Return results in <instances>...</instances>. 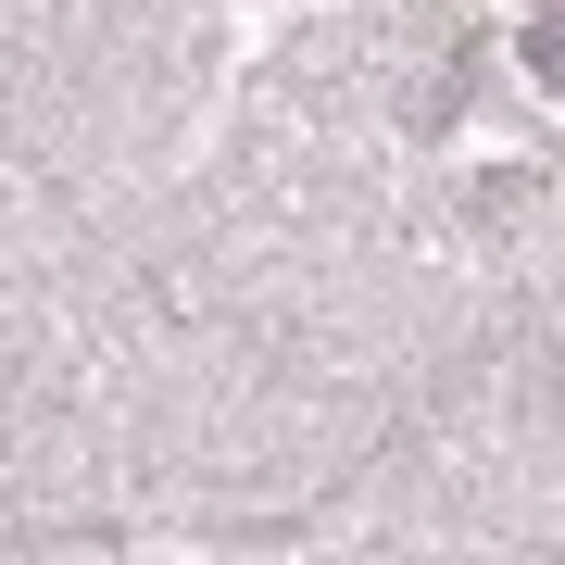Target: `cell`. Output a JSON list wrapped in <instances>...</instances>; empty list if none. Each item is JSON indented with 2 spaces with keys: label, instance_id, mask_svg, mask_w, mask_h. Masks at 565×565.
Here are the masks:
<instances>
[{
  "label": "cell",
  "instance_id": "1",
  "mask_svg": "<svg viewBox=\"0 0 565 565\" xmlns=\"http://www.w3.org/2000/svg\"><path fill=\"white\" fill-rule=\"evenodd\" d=\"M541 39H565V0H541Z\"/></svg>",
  "mask_w": 565,
  "mask_h": 565
}]
</instances>
